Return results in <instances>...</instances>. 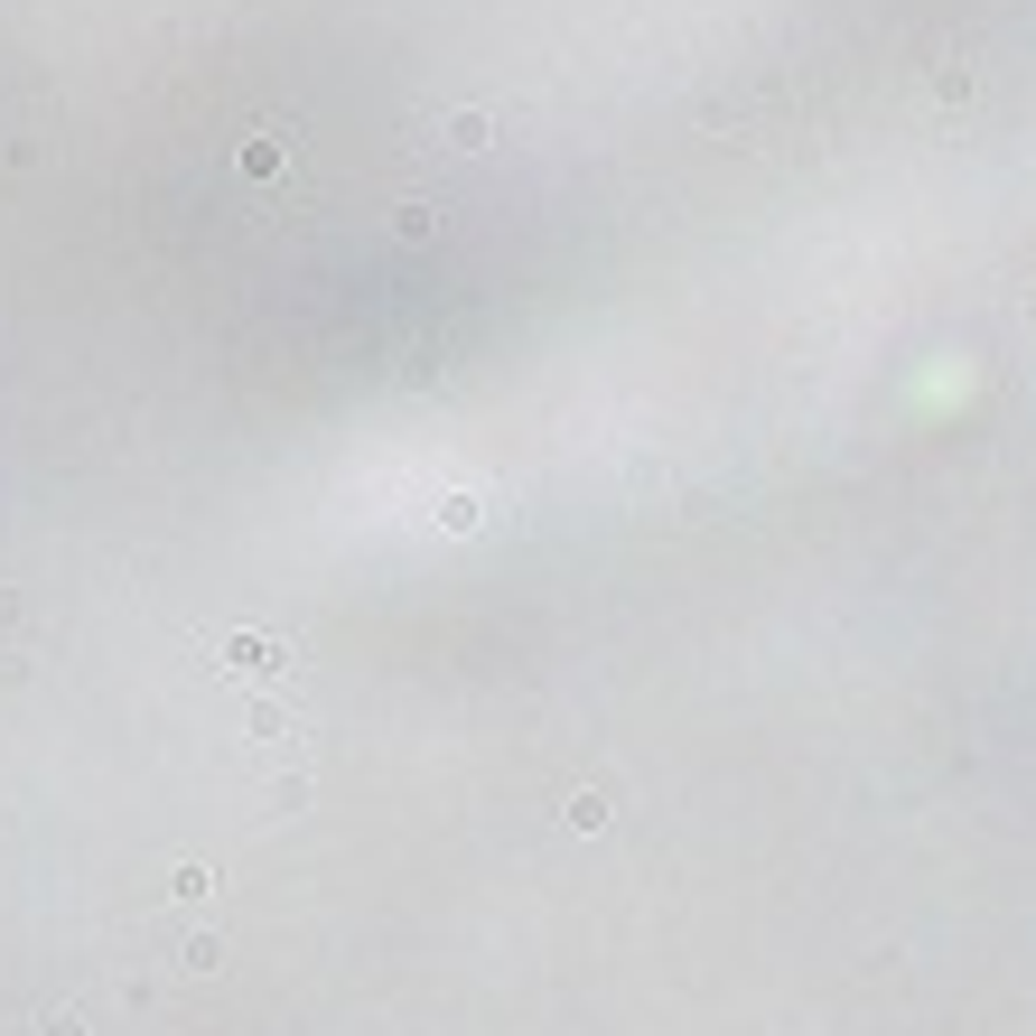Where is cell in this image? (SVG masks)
<instances>
[{
  "instance_id": "obj_5",
  "label": "cell",
  "mask_w": 1036,
  "mask_h": 1036,
  "mask_svg": "<svg viewBox=\"0 0 1036 1036\" xmlns=\"http://www.w3.org/2000/svg\"><path fill=\"white\" fill-rule=\"evenodd\" d=\"M168 887H178V906H215V869H178Z\"/></svg>"
},
{
  "instance_id": "obj_8",
  "label": "cell",
  "mask_w": 1036,
  "mask_h": 1036,
  "mask_svg": "<svg viewBox=\"0 0 1036 1036\" xmlns=\"http://www.w3.org/2000/svg\"><path fill=\"white\" fill-rule=\"evenodd\" d=\"M448 150H485V113H458V122H448Z\"/></svg>"
},
{
  "instance_id": "obj_6",
  "label": "cell",
  "mask_w": 1036,
  "mask_h": 1036,
  "mask_svg": "<svg viewBox=\"0 0 1036 1036\" xmlns=\"http://www.w3.org/2000/svg\"><path fill=\"white\" fill-rule=\"evenodd\" d=\"M439 532H477V495H448V505H439Z\"/></svg>"
},
{
  "instance_id": "obj_7",
  "label": "cell",
  "mask_w": 1036,
  "mask_h": 1036,
  "mask_svg": "<svg viewBox=\"0 0 1036 1036\" xmlns=\"http://www.w3.org/2000/svg\"><path fill=\"white\" fill-rule=\"evenodd\" d=\"M402 243H439V215L430 206H402Z\"/></svg>"
},
{
  "instance_id": "obj_3",
  "label": "cell",
  "mask_w": 1036,
  "mask_h": 1036,
  "mask_svg": "<svg viewBox=\"0 0 1036 1036\" xmlns=\"http://www.w3.org/2000/svg\"><path fill=\"white\" fill-rule=\"evenodd\" d=\"M560 822H570V831H607V822H617V804H607L598 784H579L570 804H560Z\"/></svg>"
},
{
  "instance_id": "obj_1",
  "label": "cell",
  "mask_w": 1036,
  "mask_h": 1036,
  "mask_svg": "<svg viewBox=\"0 0 1036 1036\" xmlns=\"http://www.w3.org/2000/svg\"><path fill=\"white\" fill-rule=\"evenodd\" d=\"M225 664L243 682H290V645H271V635H225Z\"/></svg>"
},
{
  "instance_id": "obj_4",
  "label": "cell",
  "mask_w": 1036,
  "mask_h": 1036,
  "mask_svg": "<svg viewBox=\"0 0 1036 1036\" xmlns=\"http://www.w3.org/2000/svg\"><path fill=\"white\" fill-rule=\"evenodd\" d=\"M243 719H253V737H262V747H300V719L280 710V700H253Z\"/></svg>"
},
{
  "instance_id": "obj_9",
  "label": "cell",
  "mask_w": 1036,
  "mask_h": 1036,
  "mask_svg": "<svg viewBox=\"0 0 1036 1036\" xmlns=\"http://www.w3.org/2000/svg\"><path fill=\"white\" fill-rule=\"evenodd\" d=\"M47 1036H85V1018H75V1009H56V1018H47Z\"/></svg>"
},
{
  "instance_id": "obj_2",
  "label": "cell",
  "mask_w": 1036,
  "mask_h": 1036,
  "mask_svg": "<svg viewBox=\"0 0 1036 1036\" xmlns=\"http://www.w3.org/2000/svg\"><path fill=\"white\" fill-rule=\"evenodd\" d=\"M290 160H300V140H290V131H253V140H243V178H290Z\"/></svg>"
}]
</instances>
